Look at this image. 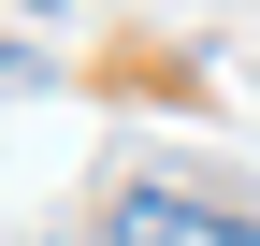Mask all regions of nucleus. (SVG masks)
<instances>
[{
	"instance_id": "f257e3e1",
	"label": "nucleus",
	"mask_w": 260,
	"mask_h": 246,
	"mask_svg": "<svg viewBox=\"0 0 260 246\" xmlns=\"http://www.w3.org/2000/svg\"><path fill=\"white\" fill-rule=\"evenodd\" d=\"M116 246H260V218L246 203H203V189H116Z\"/></svg>"
}]
</instances>
